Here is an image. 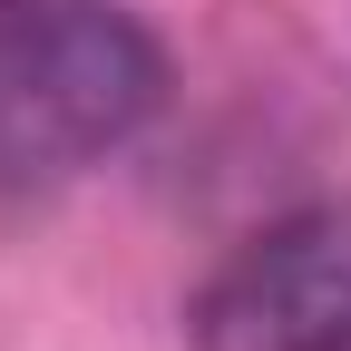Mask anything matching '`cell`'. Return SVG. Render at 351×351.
I'll use <instances>...</instances> for the list:
<instances>
[{
    "label": "cell",
    "mask_w": 351,
    "mask_h": 351,
    "mask_svg": "<svg viewBox=\"0 0 351 351\" xmlns=\"http://www.w3.org/2000/svg\"><path fill=\"white\" fill-rule=\"evenodd\" d=\"M195 351H351V215L313 205L263 225L195 293Z\"/></svg>",
    "instance_id": "7a4b0ae2"
},
{
    "label": "cell",
    "mask_w": 351,
    "mask_h": 351,
    "mask_svg": "<svg viewBox=\"0 0 351 351\" xmlns=\"http://www.w3.org/2000/svg\"><path fill=\"white\" fill-rule=\"evenodd\" d=\"M156 98L166 59L117 0H0V195L117 156Z\"/></svg>",
    "instance_id": "6da1fadb"
}]
</instances>
